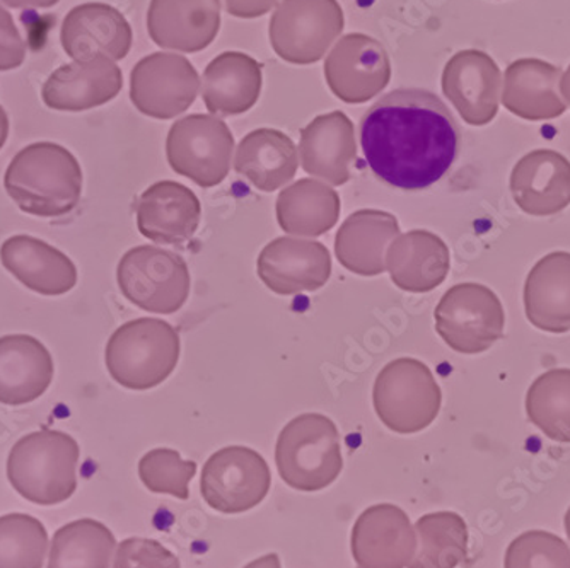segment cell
I'll return each instance as SVG.
<instances>
[{
    "instance_id": "6da1fadb",
    "label": "cell",
    "mask_w": 570,
    "mask_h": 568,
    "mask_svg": "<svg viewBox=\"0 0 570 568\" xmlns=\"http://www.w3.org/2000/svg\"><path fill=\"white\" fill-rule=\"evenodd\" d=\"M361 147L377 178L417 192L453 168L460 153V127L434 92L395 89L362 117Z\"/></svg>"
},
{
    "instance_id": "7a4b0ae2",
    "label": "cell",
    "mask_w": 570,
    "mask_h": 568,
    "mask_svg": "<svg viewBox=\"0 0 570 568\" xmlns=\"http://www.w3.org/2000/svg\"><path fill=\"white\" fill-rule=\"evenodd\" d=\"M6 192L22 212L37 217H62L82 195V169L66 147L37 143L16 154L4 176Z\"/></svg>"
},
{
    "instance_id": "3957f363",
    "label": "cell",
    "mask_w": 570,
    "mask_h": 568,
    "mask_svg": "<svg viewBox=\"0 0 570 568\" xmlns=\"http://www.w3.org/2000/svg\"><path fill=\"white\" fill-rule=\"evenodd\" d=\"M79 444L60 430L43 429L24 435L9 452L12 489L38 506L66 502L77 489Z\"/></svg>"
},
{
    "instance_id": "277c9868",
    "label": "cell",
    "mask_w": 570,
    "mask_h": 568,
    "mask_svg": "<svg viewBox=\"0 0 570 568\" xmlns=\"http://www.w3.org/2000/svg\"><path fill=\"white\" fill-rule=\"evenodd\" d=\"M275 463L282 480L299 492H320L344 470L341 434L322 413H304L281 430Z\"/></svg>"
},
{
    "instance_id": "5b68a950",
    "label": "cell",
    "mask_w": 570,
    "mask_h": 568,
    "mask_svg": "<svg viewBox=\"0 0 570 568\" xmlns=\"http://www.w3.org/2000/svg\"><path fill=\"white\" fill-rule=\"evenodd\" d=\"M179 335L168 321L139 317L121 324L108 340L111 378L127 390L146 391L165 383L179 361Z\"/></svg>"
},
{
    "instance_id": "8992f818",
    "label": "cell",
    "mask_w": 570,
    "mask_h": 568,
    "mask_svg": "<svg viewBox=\"0 0 570 568\" xmlns=\"http://www.w3.org/2000/svg\"><path fill=\"white\" fill-rule=\"evenodd\" d=\"M373 403L387 429L396 434H417L438 419L443 393L424 362L402 358L381 369Z\"/></svg>"
},
{
    "instance_id": "52a82bcc",
    "label": "cell",
    "mask_w": 570,
    "mask_h": 568,
    "mask_svg": "<svg viewBox=\"0 0 570 568\" xmlns=\"http://www.w3.org/2000/svg\"><path fill=\"white\" fill-rule=\"evenodd\" d=\"M117 281L121 294L147 313H176L190 295L187 262L158 246H137L125 253L118 263Z\"/></svg>"
},
{
    "instance_id": "ba28073f",
    "label": "cell",
    "mask_w": 570,
    "mask_h": 568,
    "mask_svg": "<svg viewBox=\"0 0 570 568\" xmlns=\"http://www.w3.org/2000/svg\"><path fill=\"white\" fill-rule=\"evenodd\" d=\"M345 18L336 0H281L268 37L278 59L311 66L326 56L344 31Z\"/></svg>"
},
{
    "instance_id": "9c48e42d",
    "label": "cell",
    "mask_w": 570,
    "mask_h": 568,
    "mask_svg": "<svg viewBox=\"0 0 570 568\" xmlns=\"http://www.w3.org/2000/svg\"><path fill=\"white\" fill-rule=\"evenodd\" d=\"M435 330L458 354H482L504 335L505 314L494 291L482 284H458L439 301Z\"/></svg>"
},
{
    "instance_id": "30bf717a",
    "label": "cell",
    "mask_w": 570,
    "mask_h": 568,
    "mask_svg": "<svg viewBox=\"0 0 570 568\" xmlns=\"http://www.w3.org/2000/svg\"><path fill=\"white\" fill-rule=\"evenodd\" d=\"M235 137L226 121L214 115H190L173 124L166 157L176 175L214 188L229 175Z\"/></svg>"
},
{
    "instance_id": "8fae6325",
    "label": "cell",
    "mask_w": 570,
    "mask_h": 568,
    "mask_svg": "<svg viewBox=\"0 0 570 568\" xmlns=\"http://www.w3.org/2000/svg\"><path fill=\"white\" fill-rule=\"evenodd\" d=\"M271 484L264 456L245 445H227L204 464L200 492L217 512L242 513L264 502Z\"/></svg>"
},
{
    "instance_id": "7c38bea8",
    "label": "cell",
    "mask_w": 570,
    "mask_h": 568,
    "mask_svg": "<svg viewBox=\"0 0 570 568\" xmlns=\"http://www.w3.org/2000/svg\"><path fill=\"white\" fill-rule=\"evenodd\" d=\"M200 77L187 57L158 51L144 57L130 74V99L140 114L171 120L194 105Z\"/></svg>"
},
{
    "instance_id": "4fadbf2b",
    "label": "cell",
    "mask_w": 570,
    "mask_h": 568,
    "mask_svg": "<svg viewBox=\"0 0 570 568\" xmlns=\"http://www.w3.org/2000/svg\"><path fill=\"white\" fill-rule=\"evenodd\" d=\"M330 91L348 105H362L386 89L392 62L386 48L364 33H351L336 41L325 60Z\"/></svg>"
},
{
    "instance_id": "5bb4252c",
    "label": "cell",
    "mask_w": 570,
    "mask_h": 568,
    "mask_svg": "<svg viewBox=\"0 0 570 568\" xmlns=\"http://www.w3.org/2000/svg\"><path fill=\"white\" fill-rule=\"evenodd\" d=\"M443 92L463 121L472 127L489 125L501 105V69L485 51H458L444 67Z\"/></svg>"
},
{
    "instance_id": "9a60e30c",
    "label": "cell",
    "mask_w": 570,
    "mask_h": 568,
    "mask_svg": "<svg viewBox=\"0 0 570 568\" xmlns=\"http://www.w3.org/2000/svg\"><path fill=\"white\" fill-rule=\"evenodd\" d=\"M256 272L275 294L315 292L332 277V258L318 241L277 237L262 249Z\"/></svg>"
},
{
    "instance_id": "2e32d148",
    "label": "cell",
    "mask_w": 570,
    "mask_h": 568,
    "mask_svg": "<svg viewBox=\"0 0 570 568\" xmlns=\"http://www.w3.org/2000/svg\"><path fill=\"white\" fill-rule=\"evenodd\" d=\"M351 545L358 568H405L417 551V532L405 510L380 503L358 516Z\"/></svg>"
},
{
    "instance_id": "e0dca14e",
    "label": "cell",
    "mask_w": 570,
    "mask_h": 568,
    "mask_svg": "<svg viewBox=\"0 0 570 568\" xmlns=\"http://www.w3.org/2000/svg\"><path fill=\"white\" fill-rule=\"evenodd\" d=\"M147 31L163 50L198 53L219 35L220 0H150Z\"/></svg>"
},
{
    "instance_id": "ac0fdd59",
    "label": "cell",
    "mask_w": 570,
    "mask_h": 568,
    "mask_svg": "<svg viewBox=\"0 0 570 568\" xmlns=\"http://www.w3.org/2000/svg\"><path fill=\"white\" fill-rule=\"evenodd\" d=\"M63 50L76 62L108 57L125 59L132 48L134 33L118 9L101 2L73 8L63 19L60 31Z\"/></svg>"
},
{
    "instance_id": "d6986e66",
    "label": "cell",
    "mask_w": 570,
    "mask_h": 568,
    "mask_svg": "<svg viewBox=\"0 0 570 568\" xmlns=\"http://www.w3.org/2000/svg\"><path fill=\"white\" fill-rule=\"evenodd\" d=\"M137 227L156 245H184L197 233L202 205L197 195L176 182H158L137 202Z\"/></svg>"
},
{
    "instance_id": "ffe728a7",
    "label": "cell",
    "mask_w": 570,
    "mask_h": 568,
    "mask_svg": "<svg viewBox=\"0 0 570 568\" xmlns=\"http://www.w3.org/2000/svg\"><path fill=\"white\" fill-rule=\"evenodd\" d=\"M124 88L120 67L108 57L67 63L48 77L41 98L57 111H86L107 105Z\"/></svg>"
},
{
    "instance_id": "44dd1931",
    "label": "cell",
    "mask_w": 570,
    "mask_h": 568,
    "mask_svg": "<svg viewBox=\"0 0 570 568\" xmlns=\"http://www.w3.org/2000/svg\"><path fill=\"white\" fill-rule=\"evenodd\" d=\"M355 157L354 124L342 111L320 115L301 130L299 163L309 176L333 186L345 185Z\"/></svg>"
},
{
    "instance_id": "7402d4cb",
    "label": "cell",
    "mask_w": 570,
    "mask_h": 568,
    "mask_svg": "<svg viewBox=\"0 0 570 568\" xmlns=\"http://www.w3.org/2000/svg\"><path fill=\"white\" fill-rule=\"evenodd\" d=\"M511 194L521 210L549 217L570 205V163L550 149H538L518 160L511 173Z\"/></svg>"
},
{
    "instance_id": "603a6c76",
    "label": "cell",
    "mask_w": 570,
    "mask_h": 568,
    "mask_svg": "<svg viewBox=\"0 0 570 568\" xmlns=\"http://www.w3.org/2000/svg\"><path fill=\"white\" fill-rule=\"evenodd\" d=\"M562 74L546 60H515L502 77L501 102L509 114L523 120H556L567 111L560 92Z\"/></svg>"
},
{
    "instance_id": "cb8c5ba5",
    "label": "cell",
    "mask_w": 570,
    "mask_h": 568,
    "mask_svg": "<svg viewBox=\"0 0 570 568\" xmlns=\"http://www.w3.org/2000/svg\"><path fill=\"white\" fill-rule=\"evenodd\" d=\"M264 74L258 60L243 51H223L205 67L202 99L214 117L246 114L258 102Z\"/></svg>"
},
{
    "instance_id": "d4e9b609",
    "label": "cell",
    "mask_w": 570,
    "mask_h": 568,
    "mask_svg": "<svg viewBox=\"0 0 570 568\" xmlns=\"http://www.w3.org/2000/svg\"><path fill=\"white\" fill-rule=\"evenodd\" d=\"M450 266V248L431 231L399 234L386 249V270L393 284L413 294H425L443 284Z\"/></svg>"
},
{
    "instance_id": "484cf974",
    "label": "cell",
    "mask_w": 570,
    "mask_h": 568,
    "mask_svg": "<svg viewBox=\"0 0 570 568\" xmlns=\"http://www.w3.org/2000/svg\"><path fill=\"white\" fill-rule=\"evenodd\" d=\"M400 234L390 212L364 210L348 215L335 236V255L344 268L361 277H376L386 270V249Z\"/></svg>"
},
{
    "instance_id": "4316f807",
    "label": "cell",
    "mask_w": 570,
    "mask_h": 568,
    "mask_svg": "<svg viewBox=\"0 0 570 568\" xmlns=\"http://www.w3.org/2000/svg\"><path fill=\"white\" fill-rule=\"evenodd\" d=\"M0 262L22 285L41 295H63L77 284L72 259L38 237H9L0 248Z\"/></svg>"
},
{
    "instance_id": "83f0119b",
    "label": "cell",
    "mask_w": 570,
    "mask_h": 568,
    "mask_svg": "<svg viewBox=\"0 0 570 568\" xmlns=\"http://www.w3.org/2000/svg\"><path fill=\"white\" fill-rule=\"evenodd\" d=\"M56 368L47 346L30 335L0 339V403L21 407L38 400L53 381Z\"/></svg>"
},
{
    "instance_id": "f1b7e54d",
    "label": "cell",
    "mask_w": 570,
    "mask_h": 568,
    "mask_svg": "<svg viewBox=\"0 0 570 568\" xmlns=\"http://www.w3.org/2000/svg\"><path fill=\"white\" fill-rule=\"evenodd\" d=\"M524 310L541 332H570V253H550L531 268L524 284Z\"/></svg>"
},
{
    "instance_id": "f546056e",
    "label": "cell",
    "mask_w": 570,
    "mask_h": 568,
    "mask_svg": "<svg viewBox=\"0 0 570 568\" xmlns=\"http://www.w3.org/2000/svg\"><path fill=\"white\" fill-rule=\"evenodd\" d=\"M297 166L299 154L293 139L274 128L249 131L236 149V173L265 194L293 182Z\"/></svg>"
},
{
    "instance_id": "4dcf8cb0",
    "label": "cell",
    "mask_w": 570,
    "mask_h": 568,
    "mask_svg": "<svg viewBox=\"0 0 570 568\" xmlns=\"http://www.w3.org/2000/svg\"><path fill=\"white\" fill-rule=\"evenodd\" d=\"M278 226L287 234L316 237L328 233L341 217V195L318 179H299L277 198Z\"/></svg>"
},
{
    "instance_id": "1f68e13d",
    "label": "cell",
    "mask_w": 570,
    "mask_h": 568,
    "mask_svg": "<svg viewBox=\"0 0 570 568\" xmlns=\"http://www.w3.org/2000/svg\"><path fill=\"white\" fill-rule=\"evenodd\" d=\"M115 547L114 532L101 522H69L53 536L47 568H110Z\"/></svg>"
},
{
    "instance_id": "d6a6232c",
    "label": "cell",
    "mask_w": 570,
    "mask_h": 568,
    "mask_svg": "<svg viewBox=\"0 0 570 568\" xmlns=\"http://www.w3.org/2000/svg\"><path fill=\"white\" fill-rule=\"evenodd\" d=\"M419 550L409 568H456L469 551V528L460 513H425L415 525Z\"/></svg>"
},
{
    "instance_id": "836d02e7",
    "label": "cell",
    "mask_w": 570,
    "mask_h": 568,
    "mask_svg": "<svg viewBox=\"0 0 570 568\" xmlns=\"http://www.w3.org/2000/svg\"><path fill=\"white\" fill-rule=\"evenodd\" d=\"M527 413L547 438L570 444V369H550L534 379Z\"/></svg>"
},
{
    "instance_id": "e575fe53",
    "label": "cell",
    "mask_w": 570,
    "mask_h": 568,
    "mask_svg": "<svg viewBox=\"0 0 570 568\" xmlns=\"http://www.w3.org/2000/svg\"><path fill=\"white\" fill-rule=\"evenodd\" d=\"M45 526L28 513L0 518V568H41L47 557Z\"/></svg>"
},
{
    "instance_id": "d590c367",
    "label": "cell",
    "mask_w": 570,
    "mask_h": 568,
    "mask_svg": "<svg viewBox=\"0 0 570 568\" xmlns=\"http://www.w3.org/2000/svg\"><path fill=\"white\" fill-rule=\"evenodd\" d=\"M197 473L195 461H185L175 449L159 448L147 452L139 463V477L153 493H166L179 500L190 496L188 484Z\"/></svg>"
},
{
    "instance_id": "8d00e7d4",
    "label": "cell",
    "mask_w": 570,
    "mask_h": 568,
    "mask_svg": "<svg viewBox=\"0 0 570 568\" xmlns=\"http://www.w3.org/2000/svg\"><path fill=\"white\" fill-rule=\"evenodd\" d=\"M504 568H570V548L549 531H527L512 539Z\"/></svg>"
},
{
    "instance_id": "74e56055",
    "label": "cell",
    "mask_w": 570,
    "mask_h": 568,
    "mask_svg": "<svg viewBox=\"0 0 570 568\" xmlns=\"http://www.w3.org/2000/svg\"><path fill=\"white\" fill-rule=\"evenodd\" d=\"M114 568H181V564L156 539L128 538L118 545Z\"/></svg>"
},
{
    "instance_id": "f35d334b",
    "label": "cell",
    "mask_w": 570,
    "mask_h": 568,
    "mask_svg": "<svg viewBox=\"0 0 570 568\" xmlns=\"http://www.w3.org/2000/svg\"><path fill=\"white\" fill-rule=\"evenodd\" d=\"M26 59V43L11 12L0 6V72L18 69Z\"/></svg>"
},
{
    "instance_id": "ab89813d",
    "label": "cell",
    "mask_w": 570,
    "mask_h": 568,
    "mask_svg": "<svg viewBox=\"0 0 570 568\" xmlns=\"http://www.w3.org/2000/svg\"><path fill=\"white\" fill-rule=\"evenodd\" d=\"M230 16L239 19H255L277 8L281 0H223Z\"/></svg>"
},
{
    "instance_id": "60d3db41",
    "label": "cell",
    "mask_w": 570,
    "mask_h": 568,
    "mask_svg": "<svg viewBox=\"0 0 570 568\" xmlns=\"http://www.w3.org/2000/svg\"><path fill=\"white\" fill-rule=\"evenodd\" d=\"M0 2H4L6 6L12 9H48L59 4L60 0H0Z\"/></svg>"
},
{
    "instance_id": "b9f144b4",
    "label": "cell",
    "mask_w": 570,
    "mask_h": 568,
    "mask_svg": "<svg viewBox=\"0 0 570 568\" xmlns=\"http://www.w3.org/2000/svg\"><path fill=\"white\" fill-rule=\"evenodd\" d=\"M245 568H282L281 558H278V555L268 554L246 565Z\"/></svg>"
},
{
    "instance_id": "7bdbcfd3",
    "label": "cell",
    "mask_w": 570,
    "mask_h": 568,
    "mask_svg": "<svg viewBox=\"0 0 570 568\" xmlns=\"http://www.w3.org/2000/svg\"><path fill=\"white\" fill-rule=\"evenodd\" d=\"M9 135V117L6 114L4 108L0 106V149L4 147L6 140H8Z\"/></svg>"
},
{
    "instance_id": "ee69618b",
    "label": "cell",
    "mask_w": 570,
    "mask_h": 568,
    "mask_svg": "<svg viewBox=\"0 0 570 568\" xmlns=\"http://www.w3.org/2000/svg\"><path fill=\"white\" fill-rule=\"evenodd\" d=\"M560 92H562L563 101L570 108V66L566 72L562 74V80H560Z\"/></svg>"
},
{
    "instance_id": "f6af8a7d",
    "label": "cell",
    "mask_w": 570,
    "mask_h": 568,
    "mask_svg": "<svg viewBox=\"0 0 570 568\" xmlns=\"http://www.w3.org/2000/svg\"><path fill=\"white\" fill-rule=\"evenodd\" d=\"M566 532H567V538H569V541H570V507L566 513Z\"/></svg>"
}]
</instances>
